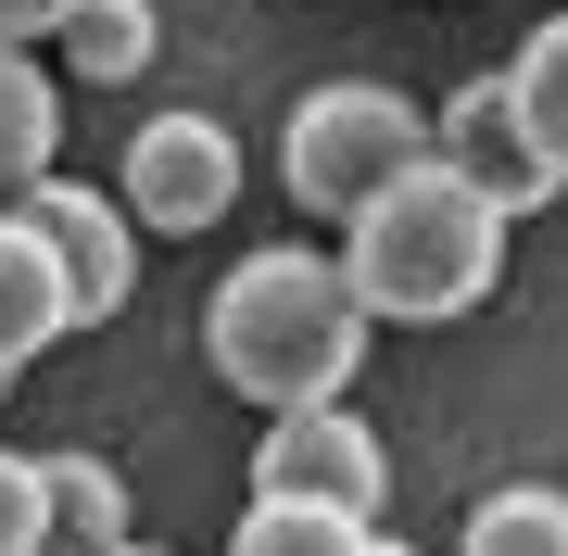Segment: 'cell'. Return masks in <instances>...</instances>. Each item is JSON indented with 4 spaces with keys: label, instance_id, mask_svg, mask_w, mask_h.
<instances>
[{
    "label": "cell",
    "instance_id": "obj_1",
    "mask_svg": "<svg viewBox=\"0 0 568 556\" xmlns=\"http://www.w3.org/2000/svg\"><path fill=\"white\" fill-rule=\"evenodd\" d=\"M506 228L518 215L480 178H455L443 152H417L405 178H379L342 215V266H354L379 330H455V316H480L506 291Z\"/></svg>",
    "mask_w": 568,
    "mask_h": 556
},
{
    "label": "cell",
    "instance_id": "obj_2",
    "mask_svg": "<svg viewBox=\"0 0 568 556\" xmlns=\"http://www.w3.org/2000/svg\"><path fill=\"white\" fill-rule=\"evenodd\" d=\"M366 291L342 253L265 241L203 291V367L241 392V405H316V392H354L366 367Z\"/></svg>",
    "mask_w": 568,
    "mask_h": 556
},
{
    "label": "cell",
    "instance_id": "obj_3",
    "mask_svg": "<svg viewBox=\"0 0 568 556\" xmlns=\"http://www.w3.org/2000/svg\"><path fill=\"white\" fill-rule=\"evenodd\" d=\"M429 152V114L405 102V89H379V77H328L291 102L278 127V178H291V203L304 215H354L379 178H405Z\"/></svg>",
    "mask_w": 568,
    "mask_h": 556
},
{
    "label": "cell",
    "instance_id": "obj_4",
    "mask_svg": "<svg viewBox=\"0 0 568 556\" xmlns=\"http://www.w3.org/2000/svg\"><path fill=\"white\" fill-rule=\"evenodd\" d=\"M114 190H126V215H140L152 241H203V228L241 203V140H227L215 114H140Z\"/></svg>",
    "mask_w": 568,
    "mask_h": 556
},
{
    "label": "cell",
    "instance_id": "obj_5",
    "mask_svg": "<svg viewBox=\"0 0 568 556\" xmlns=\"http://www.w3.org/2000/svg\"><path fill=\"white\" fill-rule=\"evenodd\" d=\"M253 494H316V506H366V518H379V494H392V455H379V431H366L342 392H316V405H265Z\"/></svg>",
    "mask_w": 568,
    "mask_h": 556
},
{
    "label": "cell",
    "instance_id": "obj_6",
    "mask_svg": "<svg viewBox=\"0 0 568 556\" xmlns=\"http://www.w3.org/2000/svg\"><path fill=\"white\" fill-rule=\"evenodd\" d=\"M26 215H39V241L63 253V291H77V330H102V316L126 304V279H140V215H126V190H77V178H39L13 190Z\"/></svg>",
    "mask_w": 568,
    "mask_h": 556
},
{
    "label": "cell",
    "instance_id": "obj_7",
    "mask_svg": "<svg viewBox=\"0 0 568 556\" xmlns=\"http://www.w3.org/2000/svg\"><path fill=\"white\" fill-rule=\"evenodd\" d=\"M429 152H443L455 178H480L506 215H544L556 190H568L544 152H530V127H518V89H506V77H467V89H443V114H429Z\"/></svg>",
    "mask_w": 568,
    "mask_h": 556
},
{
    "label": "cell",
    "instance_id": "obj_8",
    "mask_svg": "<svg viewBox=\"0 0 568 556\" xmlns=\"http://www.w3.org/2000/svg\"><path fill=\"white\" fill-rule=\"evenodd\" d=\"M63 330H77L63 253L39 241V215H26V203H0V367H39Z\"/></svg>",
    "mask_w": 568,
    "mask_h": 556
},
{
    "label": "cell",
    "instance_id": "obj_9",
    "mask_svg": "<svg viewBox=\"0 0 568 556\" xmlns=\"http://www.w3.org/2000/svg\"><path fill=\"white\" fill-rule=\"evenodd\" d=\"M51 165H63V89H51L39 39H0V203L39 190Z\"/></svg>",
    "mask_w": 568,
    "mask_h": 556
},
{
    "label": "cell",
    "instance_id": "obj_10",
    "mask_svg": "<svg viewBox=\"0 0 568 556\" xmlns=\"http://www.w3.org/2000/svg\"><path fill=\"white\" fill-rule=\"evenodd\" d=\"M152 51H164V13H152V0H77V13L51 26V63L77 89H140Z\"/></svg>",
    "mask_w": 568,
    "mask_h": 556
},
{
    "label": "cell",
    "instance_id": "obj_11",
    "mask_svg": "<svg viewBox=\"0 0 568 556\" xmlns=\"http://www.w3.org/2000/svg\"><path fill=\"white\" fill-rule=\"evenodd\" d=\"M227 544H241V556H379L392 518H366V506H316V494H253Z\"/></svg>",
    "mask_w": 568,
    "mask_h": 556
},
{
    "label": "cell",
    "instance_id": "obj_12",
    "mask_svg": "<svg viewBox=\"0 0 568 556\" xmlns=\"http://www.w3.org/2000/svg\"><path fill=\"white\" fill-rule=\"evenodd\" d=\"M51 544H89V556L140 544V506H126L114 455H89V443H63V455H51Z\"/></svg>",
    "mask_w": 568,
    "mask_h": 556
},
{
    "label": "cell",
    "instance_id": "obj_13",
    "mask_svg": "<svg viewBox=\"0 0 568 556\" xmlns=\"http://www.w3.org/2000/svg\"><path fill=\"white\" fill-rule=\"evenodd\" d=\"M506 89H518V127H530V152L568 178V13H544L518 39V63H506Z\"/></svg>",
    "mask_w": 568,
    "mask_h": 556
},
{
    "label": "cell",
    "instance_id": "obj_14",
    "mask_svg": "<svg viewBox=\"0 0 568 556\" xmlns=\"http://www.w3.org/2000/svg\"><path fill=\"white\" fill-rule=\"evenodd\" d=\"M467 556H568V494L556 481H506L467 506Z\"/></svg>",
    "mask_w": 568,
    "mask_h": 556
},
{
    "label": "cell",
    "instance_id": "obj_15",
    "mask_svg": "<svg viewBox=\"0 0 568 556\" xmlns=\"http://www.w3.org/2000/svg\"><path fill=\"white\" fill-rule=\"evenodd\" d=\"M51 544V455L0 443V556H39Z\"/></svg>",
    "mask_w": 568,
    "mask_h": 556
},
{
    "label": "cell",
    "instance_id": "obj_16",
    "mask_svg": "<svg viewBox=\"0 0 568 556\" xmlns=\"http://www.w3.org/2000/svg\"><path fill=\"white\" fill-rule=\"evenodd\" d=\"M63 13H77V0H0V39H39V51H51Z\"/></svg>",
    "mask_w": 568,
    "mask_h": 556
},
{
    "label": "cell",
    "instance_id": "obj_17",
    "mask_svg": "<svg viewBox=\"0 0 568 556\" xmlns=\"http://www.w3.org/2000/svg\"><path fill=\"white\" fill-rule=\"evenodd\" d=\"M0 405H13V367H0Z\"/></svg>",
    "mask_w": 568,
    "mask_h": 556
}]
</instances>
